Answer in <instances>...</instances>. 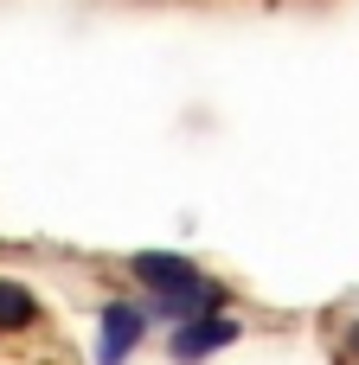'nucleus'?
I'll return each instance as SVG.
<instances>
[{
	"mask_svg": "<svg viewBox=\"0 0 359 365\" xmlns=\"http://www.w3.org/2000/svg\"><path fill=\"white\" fill-rule=\"evenodd\" d=\"M353 346H359V334H353Z\"/></svg>",
	"mask_w": 359,
	"mask_h": 365,
	"instance_id": "39448f33",
	"label": "nucleus"
},
{
	"mask_svg": "<svg viewBox=\"0 0 359 365\" xmlns=\"http://www.w3.org/2000/svg\"><path fill=\"white\" fill-rule=\"evenodd\" d=\"M128 269H135V282H141V289L154 295V314H167V308H173L180 295H193V289L206 282V276H199V269H193L186 257H167V250H141V257H135Z\"/></svg>",
	"mask_w": 359,
	"mask_h": 365,
	"instance_id": "f257e3e1",
	"label": "nucleus"
},
{
	"mask_svg": "<svg viewBox=\"0 0 359 365\" xmlns=\"http://www.w3.org/2000/svg\"><path fill=\"white\" fill-rule=\"evenodd\" d=\"M32 321H39V302H32V289L0 276V334H19V327H32Z\"/></svg>",
	"mask_w": 359,
	"mask_h": 365,
	"instance_id": "20e7f679",
	"label": "nucleus"
},
{
	"mask_svg": "<svg viewBox=\"0 0 359 365\" xmlns=\"http://www.w3.org/2000/svg\"><path fill=\"white\" fill-rule=\"evenodd\" d=\"M141 334H148V314H141L135 302H109V308H103V327H96V359L122 365L141 346Z\"/></svg>",
	"mask_w": 359,
	"mask_h": 365,
	"instance_id": "f03ea898",
	"label": "nucleus"
},
{
	"mask_svg": "<svg viewBox=\"0 0 359 365\" xmlns=\"http://www.w3.org/2000/svg\"><path fill=\"white\" fill-rule=\"evenodd\" d=\"M231 340H238V321H225V314H193V321L173 334V359L199 365L206 353H218V346H231Z\"/></svg>",
	"mask_w": 359,
	"mask_h": 365,
	"instance_id": "7ed1b4c3",
	"label": "nucleus"
}]
</instances>
